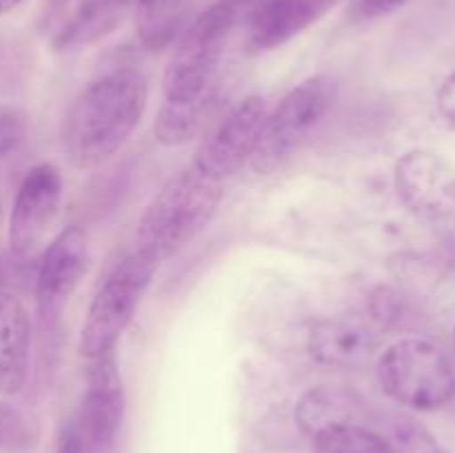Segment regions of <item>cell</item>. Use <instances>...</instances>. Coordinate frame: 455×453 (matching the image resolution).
<instances>
[{
	"mask_svg": "<svg viewBox=\"0 0 455 453\" xmlns=\"http://www.w3.org/2000/svg\"><path fill=\"white\" fill-rule=\"evenodd\" d=\"M238 18V4L220 0L185 27L163 78L164 100L154 136L164 147L194 140L212 115L218 93V67Z\"/></svg>",
	"mask_w": 455,
	"mask_h": 453,
	"instance_id": "6da1fadb",
	"label": "cell"
},
{
	"mask_svg": "<svg viewBox=\"0 0 455 453\" xmlns=\"http://www.w3.org/2000/svg\"><path fill=\"white\" fill-rule=\"evenodd\" d=\"M147 78L132 67H118L83 89L62 118L60 142L78 169L107 163L127 142L147 107Z\"/></svg>",
	"mask_w": 455,
	"mask_h": 453,
	"instance_id": "7a4b0ae2",
	"label": "cell"
},
{
	"mask_svg": "<svg viewBox=\"0 0 455 453\" xmlns=\"http://www.w3.org/2000/svg\"><path fill=\"white\" fill-rule=\"evenodd\" d=\"M222 195L225 182L191 163L169 178L145 209L138 222L133 251L160 266L204 229Z\"/></svg>",
	"mask_w": 455,
	"mask_h": 453,
	"instance_id": "3957f363",
	"label": "cell"
},
{
	"mask_svg": "<svg viewBox=\"0 0 455 453\" xmlns=\"http://www.w3.org/2000/svg\"><path fill=\"white\" fill-rule=\"evenodd\" d=\"M376 376L394 402L435 411L455 393V371L447 354L422 338H400L380 351Z\"/></svg>",
	"mask_w": 455,
	"mask_h": 453,
	"instance_id": "277c9868",
	"label": "cell"
},
{
	"mask_svg": "<svg viewBox=\"0 0 455 453\" xmlns=\"http://www.w3.org/2000/svg\"><path fill=\"white\" fill-rule=\"evenodd\" d=\"M156 271L158 265L132 251L102 280L80 331L78 349L84 358L96 360L114 354Z\"/></svg>",
	"mask_w": 455,
	"mask_h": 453,
	"instance_id": "5b68a950",
	"label": "cell"
},
{
	"mask_svg": "<svg viewBox=\"0 0 455 453\" xmlns=\"http://www.w3.org/2000/svg\"><path fill=\"white\" fill-rule=\"evenodd\" d=\"M333 98H336V84L323 74L311 76L296 84L275 105V109H269L260 140L249 160L253 171L267 176L287 163L293 151L323 123L331 109Z\"/></svg>",
	"mask_w": 455,
	"mask_h": 453,
	"instance_id": "8992f818",
	"label": "cell"
},
{
	"mask_svg": "<svg viewBox=\"0 0 455 453\" xmlns=\"http://www.w3.org/2000/svg\"><path fill=\"white\" fill-rule=\"evenodd\" d=\"M267 115L269 105L265 96L253 93L243 98L203 142L194 158L196 167L220 182L229 180L247 160H251Z\"/></svg>",
	"mask_w": 455,
	"mask_h": 453,
	"instance_id": "52a82bcc",
	"label": "cell"
},
{
	"mask_svg": "<svg viewBox=\"0 0 455 453\" xmlns=\"http://www.w3.org/2000/svg\"><path fill=\"white\" fill-rule=\"evenodd\" d=\"M400 203L425 222L455 218V171L447 160L427 149H411L394 167Z\"/></svg>",
	"mask_w": 455,
	"mask_h": 453,
	"instance_id": "ba28073f",
	"label": "cell"
},
{
	"mask_svg": "<svg viewBox=\"0 0 455 453\" xmlns=\"http://www.w3.org/2000/svg\"><path fill=\"white\" fill-rule=\"evenodd\" d=\"M76 431L84 453H114L124 416V386L114 354L89 360Z\"/></svg>",
	"mask_w": 455,
	"mask_h": 453,
	"instance_id": "9c48e42d",
	"label": "cell"
},
{
	"mask_svg": "<svg viewBox=\"0 0 455 453\" xmlns=\"http://www.w3.org/2000/svg\"><path fill=\"white\" fill-rule=\"evenodd\" d=\"M89 265L87 231L78 225L65 226L47 244L36 274V305L44 324L60 320L71 293Z\"/></svg>",
	"mask_w": 455,
	"mask_h": 453,
	"instance_id": "30bf717a",
	"label": "cell"
},
{
	"mask_svg": "<svg viewBox=\"0 0 455 453\" xmlns=\"http://www.w3.org/2000/svg\"><path fill=\"white\" fill-rule=\"evenodd\" d=\"M62 198L60 169L53 163H38L25 173L9 216V249L16 258H27L38 249L56 218Z\"/></svg>",
	"mask_w": 455,
	"mask_h": 453,
	"instance_id": "8fae6325",
	"label": "cell"
},
{
	"mask_svg": "<svg viewBox=\"0 0 455 453\" xmlns=\"http://www.w3.org/2000/svg\"><path fill=\"white\" fill-rule=\"evenodd\" d=\"M342 0H256L249 12L244 49L265 53L323 20Z\"/></svg>",
	"mask_w": 455,
	"mask_h": 453,
	"instance_id": "7c38bea8",
	"label": "cell"
},
{
	"mask_svg": "<svg viewBox=\"0 0 455 453\" xmlns=\"http://www.w3.org/2000/svg\"><path fill=\"white\" fill-rule=\"evenodd\" d=\"M307 351L318 364L333 369H364L376 351V338L358 320H315L307 333Z\"/></svg>",
	"mask_w": 455,
	"mask_h": 453,
	"instance_id": "4fadbf2b",
	"label": "cell"
},
{
	"mask_svg": "<svg viewBox=\"0 0 455 453\" xmlns=\"http://www.w3.org/2000/svg\"><path fill=\"white\" fill-rule=\"evenodd\" d=\"M31 327L25 305L0 293V393H20L29 376Z\"/></svg>",
	"mask_w": 455,
	"mask_h": 453,
	"instance_id": "5bb4252c",
	"label": "cell"
},
{
	"mask_svg": "<svg viewBox=\"0 0 455 453\" xmlns=\"http://www.w3.org/2000/svg\"><path fill=\"white\" fill-rule=\"evenodd\" d=\"M363 402L340 386H314L296 404V422L309 438L347 425H363Z\"/></svg>",
	"mask_w": 455,
	"mask_h": 453,
	"instance_id": "9a60e30c",
	"label": "cell"
},
{
	"mask_svg": "<svg viewBox=\"0 0 455 453\" xmlns=\"http://www.w3.org/2000/svg\"><path fill=\"white\" fill-rule=\"evenodd\" d=\"M129 0H83L53 40L56 49H78L105 38L123 20Z\"/></svg>",
	"mask_w": 455,
	"mask_h": 453,
	"instance_id": "2e32d148",
	"label": "cell"
},
{
	"mask_svg": "<svg viewBox=\"0 0 455 453\" xmlns=\"http://www.w3.org/2000/svg\"><path fill=\"white\" fill-rule=\"evenodd\" d=\"M314 453H394L389 442L367 425H347L315 435Z\"/></svg>",
	"mask_w": 455,
	"mask_h": 453,
	"instance_id": "e0dca14e",
	"label": "cell"
},
{
	"mask_svg": "<svg viewBox=\"0 0 455 453\" xmlns=\"http://www.w3.org/2000/svg\"><path fill=\"white\" fill-rule=\"evenodd\" d=\"M389 442L394 453H444L438 440L422 425L407 416L385 417L380 426H373Z\"/></svg>",
	"mask_w": 455,
	"mask_h": 453,
	"instance_id": "ac0fdd59",
	"label": "cell"
},
{
	"mask_svg": "<svg viewBox=\"0 0 455 453\" xmlns=\"http://www.w3.org/2000/svg\"><path fill=\"white\" fill-rule=\"evenodd\" d=\"M36 429L20 409L0 402V451L29 453L36 447Z\"/></svg>",
	"mask_w": 455,
	"mask_h": 453,
	"instance_id": "d6986e66",
	"label": "cell"
},
{
	"mask_svg": "<svg viewBox=\"0 0 455 453\" xmlns=\"http://www.w3.org/2000/svg\"><path fill=\"white\" fill-rule=\"evenodd\" d=\"M27 133V120L16 107H0V158L9 155L22 145Z\"/></svg>",
	"mask_w": 455,
	"mask_h": 453,
	"instance_id": "ffe728a7",
	"label": "cell"
},
{
	"mask_svg": "<svg viewBox=\"0 0 455 453\" xmlns=\"http://www.w3.org/2000/svg\"><path fill=\"white\" fill-rule=\"evenodd\" d=\"M409 3L411 0H355L354 7H351V16L355 20H376V18L398 12Z\"/></svg>",
	"mask_w": 455,
	"mask_h": 453,
	"instance_id": "44dd1931",
	"label": "cell"
},
{
	"mask_svg": "<svg viewBox=\"0 0 455 453\" xmlns=\"http://www.w3.org/2000/svg\"><path fill=\"white\" fill-rule=\"evenodd\" d=\"M435 107H438L440 118L455 131V71L440 83L435 91Z\"/></svg>",
	"mask_w": 455,
	"mask_h": 453,
	"instance_id": "7402d4cb",
	"label": "cell"
},
{
	"mask_svg": "<svg viewBox=\"0 0 455 453\" xmlns=\"http://www.w3.org/2000/svg\"><path fill=\"white\" fill-rule=\"evenodd\" d=\"M56 453H84L83 442H80L78 431H76L74 425L65 431V435H62L60 442H58Z\"/></svg>",
	"mask_w": 455,
	"mask_h": 453,
	"instance_id": "603a6c76",
	"label": "cell"
},
{
	"mask_svg": "<svg viewBox=\"0 0 455 453\" xmlns=\"http://www.w3.org/2000/svg\"><path fill=\"white\" fill-rule=\"evenodd\" d=\"M20 3H22V0H0V16L13 12V9H16Z\"/></svg>",
	"mask_w": 455,
	"mask_h": 453,
	"instance_id": "cb8c5ba5",
	"label": "cell"
},
{
	"mask_svg": "<svg viewBox=\"0 0 455 453\" xmlns=\"http://www.w3.org/2000/svg\"><path fill=\"white\" fill-rule=\"evenodd\" d=\"M3 280H4V275H3V265H0V293H3L4 291V289H3Z\"/></svg>",
	"mask_w": 455,
	"mask_h": 453,
	"instance_id": "d4e9b609",
	"label": "cell"
},
{
	"mask_svg": "<svg viewBox=\"0 0 455 453\" xmlns=\"http://www.w3.org/2000/svg\"><path fill=\"white\" fill-rule=\"evenodd\" d=\"M453 345H455V331H453Z\"/></svg>",
	"mask_w": 455,
	"mask_h": 453,
	"instance_id": "484cf974",
	"label": "cell"
},
{
	"mask_svg": "<svg viewBox=\"0 0 455 453\" xmlns=\"http://www.w3.org/2000/svg\"><path fill=\"white\" fill-rule=\"evenodd\" d=\"M129 3H133V0H129Z\"/></svg>",
	"mask_w": 455,
	"mask_h": 453,
	"instance_id": "4316f807",
	"label": "cell"
}]
</instances>
